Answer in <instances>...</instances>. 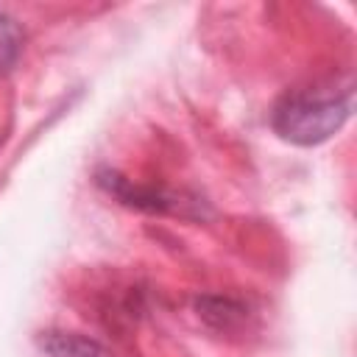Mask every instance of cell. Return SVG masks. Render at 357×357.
I'll use <instances>...</instances> for the list:
<instances>
[{"mask_svg":"<svg viewBox=\"0 0 357 357\" xmlns=\"http://www.w3.org/2000/svg\"><path fill=\"white\" fill-rule=\"evenodd\" d=\"M98 181L114 198H120L128 206H137V209H145V212H176V209H181V201H176V195L153 190V187H137L128 178H123L120 173H114V170L100 173Z\"/></svg>","mask_w":357,"mask_h":357,"instance_id":"cell-2","label":"cell"},{"mask_svg":"<svg viewBox=\"0 0 357 357\" xmlns=\"http://www.w3.org/2000/svg\"><path fill=\"white\" fill-rule=\"evenodd\" d=\"M39 346L50 357H106L103 346L75 332H45Z\"/></svg>","mask_w":357,"mask_h":357,"instance_id":"cell-3","label":"cell"},{"mask_svg":"<svg viewBox=\"0 0 357 357\" xmlns=\"http://www.w3.org/2000/svg\"><path fill=\"white\" fill-rule=\"evenodd\" d=\"M351 81H326L304 89H290L273 103L271 126L284 142L310 148L335 137L351 117Z\"/></svg>","mask_w":357,"mask_h":357,"instance_id":"cell-1","label":"cell"},{"mask_svg":"<svg viewBox=\"0 0 357 357\" xmlns=\"http://www.w3.org/2000/svg\"><path fill=\"white\" fill-rule=\"evenodd\" d=\"M22 47H25V31H22V25L11 14L0 11V78L14 70V64L22 56Z\"/></svg>","mask_w":357,"mask_h":357,"instance_id":"cell-4","label":"cell"}]
</instances>
